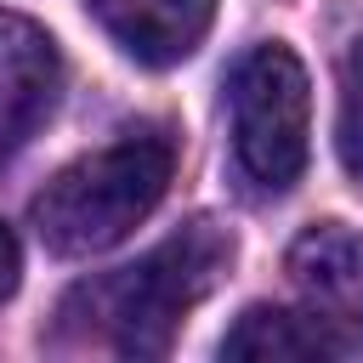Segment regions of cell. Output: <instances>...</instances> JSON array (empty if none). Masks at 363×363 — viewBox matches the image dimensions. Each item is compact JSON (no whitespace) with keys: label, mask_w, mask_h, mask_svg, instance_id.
I'll return each mask as SVG.
<instances>
[{"label":"cell","mask_w":363,"mask_h":363,"mask_svg":"<svg viewBox=\"0 0 363 363\" xmlns=\"http://www.w3.org/2000/svg\"><path fill=\"white\" fill-rule=\"evenodd\" d=\"M227 261H233V238L199 216L176 227L164 244H153L147 255H136L130 267L79 284L62 301V318H85L125 357H159L170 352L176 323L221 284Z\"/></svg>","instance_id":"obj_1"},{"label":"cell","mask_w":363,"mask_h":363,"mask_svg":"<svg viewBox=\"0 0 363 363\" xmlns=\"http://www.w3.org/2000/svg\"><path fill=\"white\" fill-rule=\"evenodd\" d=\"M176 176V142L164 130H136L113 147H96L62 164L34 199V233L57 255H96L119 244L164 199Z\"/></svg>","instance_id":"obj_2"},{"label":"cell","mask_w":363,"mask_h":363,"mask_svg":"<svg viewBox=\"0 0 363 363\" xmlns=\"http://www.w3.org/2000/svg\"><path fill=\"white\" fill-rule=\"evenodd\" d=\"M233 153L238 170L267 187L289 193L306 170V125H312V85L289 45H255L233 68Z\"/></svg>","instance_id":"obj_3"},{"label":"cell","mask_w":363,"mask_h":363,"mask_svg":"<svg viewBox=\"0 0 363 363\" xmlns=\"http://www.w3.org/2000/svg\"><path fill=\"white\" fill-rule=\"evenodd\" d=\"M284 272L301 295V312L335 340V352L340 357L357 352L363 346V233L340 221H318L289 244Z\"/></svg>","instance_id":"obj_4"},{"label":"cell","mask_w":363,"mask_h":363,"mask_svg":"<svg viewBox=\"0 0 363 363\" xmlns=\"http://www.w3.org/2000/svg\"><path fill=\"white\" fill-rule=\"evenodd\" d=\"M57 96H62L57 40L40 23L0 11V159L17 153L51 119Z\"/></svg>","instance_id":"obj_5"},{"label":"cell","mask_w":363,"mask_h":363,"mask_svg":"<svg viewBox=\"0 0 363 363\" xmlns=\"http://www.w3.org/2000/svg\"><path fill=\"white\" fill-rule=\"evenodd\" d=\"M102 34L142 68H170L210 34L216 0H85Z\"/></svg>","instance_id":"obj_6"},{"label":"cell","mask_w":363,"mask_h":363,"mask_svg":"<svg viewBox=\"0 0 363 363\" xmlns=\"http://www.w3.org/2000/svg\"><path fill=\"white\" fill-rule=\"evenodd\" d=\"M221 357H340V352H335V340H329L306 312L250 306V312L221 335Z\"/></svg>","instance_id":"obj_7"},{"label":"cell","mask_w":363,"mask_h":363,"mask_svg":"<svg viewBox=\"0 0 363 363\" xmlns=\"http://www.w3.org/2000/svg\"><path fill=\"white\" fill-rule=\"evenodd\" d=\"M335 153L346 176L363 182V34L340 51V108H335Z\"/></svg>","instance_id":"obj_8"},{"label":"cell","mask_w":363,"mask_h":363,"mask_svg":"<svg viewBox=\"0 0 363 363\" xmlns=\"http://www.w3.org/2000/svg\"><path fill=\"white\" fill-rule=\"evenodd\" d=\"M17 272H23V250H17V233L0 221V301L17 289Z\"/></svg>","instance_id":"obj_9"}]
</instances>
